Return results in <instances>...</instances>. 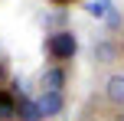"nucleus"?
<instances>
[{
  "label": "nucleus",
  "mask_w": 124,
  "mask_h": 121,
  "mask_svg": "<svg viewBox=\"0 0 124 121\" xmlns=\"http://www.w3.org/2000/svg\"><path fill=\"white\" fill-rule=\"evenodd\" d=\"M105 102L114 108H124V72H111L105 79Z\"/></svg>",
  "instance_id": "20e7f679"
},
{
  "label": "nucleus",
  "mask_w": 124,
  "mask_h": 121,
  "mask_svg": "<svg viewBox=\"0 0 124 121\" xmlns=\"http://www.w3.org/2000/svg\"><path fill=\"white\" fill-rule=\"evenodd\" d=\"M92 56H95V62H98V65H114V62H118V56H121V49H118L114 39H95Z\"/></svg>",
  "instance_id": "39448f33"
},
{
  "label": "nucleus",
  "mask_w": 124,
  "mask_h": 121,
  "mask_svg": "<svg viewBox=\"0 0 124 121\" xmlns=\"http://www.w3.org/2000/svg\"><path fill=\"white\" fill-rule=\"evenodd\" d=\"M36 105L43 111V118H59L65 111V92H39Z\"/></svg>",
  "instance_id": "7ed1b4c3"
},
{
  "label": "nucleus",
  "mask_w": 124,
  "mask_h": 121,
  "mask_svg": "<svg viewBox=\"0 0 124 121\" xmlns=\"http://www.w3.org/2000/svg\"><path fill=\"white\" fill-rule=\"evenodd\" d=\"M65 82H69L65 65H46L39 72V92H65Z\"/></svg>",
  "instance_id": "f03ea898"
},
{
  "label": "nucleus",
  "mask_w": 124,
  "mask_h": 121,
  "mask_svg": "<svg viewBox=\"0 0 124 121\" xmlns=\"http://www.w3.org/2000/svg\"><path fill=\"white\" fill-rule=\"evenodd\" d=\"M108 10H111L108 0H95V3H88V13H92V16H108Z\"/></svg>",
  "instance_id": "6e6552de"
},
{
  "label": "nucleus",
  "mask_w": 124,
  "mask_h": 121,
  "mask_svg": "<svg viewBox=\"0 0 124 121\" xmlns=\"http://www.w3.org/2000/svg\"><path fill=\"white\" fill-rule=\"evenodd\" d=\"M118 121H124V115H118Z\"/></svg>",
  "instance_id": "9b49d317"
},
{
  "label": "nucleus",
  "mask_w": 124,
  "mask_h": 121,
  "mask_svg": "<svg viewBox=\"0 0 124 121\" xmlns=\"http://www.w3.org/2000/svg\"><path fill=\"white\" fill-rule=\"evenodd\" d=\"M52 7H72V3H78V0H49Z\"/></svg>",
  "instance_id": "1a4fd4ad"
},
{
  "label": "nucleus",
  "mask_w": 124,
  "mask_h": 121,
  "mask_svg": "<svg viewBox=\"0 0 124 121\" xmlns=\"http://www.w3.org/2000/svg\"><path fill=\"white\" fill-rule=\"evenodd\" d=\"M43 49H46V56L52 59V65H65L69 59H75V52H78V36H75L72 30H52V33H46Z\"/></svg>",
  "instance_id": "f257e3e1"
},
{
  "label": "nucleus",
  "mask_w": 124,
  "mask_h": 121,
  "mask_svg": "<svg viewBox=\"0 0 124 121\" xmlns=\"http://www.w3.org/2000/svg\"><path fill=\"white\" fill-rule=\"evenodd\" d=\"M0 121H20V92L0 89Z\"/></svg>",
  "instance_id": "423d86ee"
},
{
  "label": "nucleus",
  "mask_w": 124,
  "mask_h": 121,
  "mask_svg": "<svg viewBox=\"0 0 124 121\" xmlns=\"http://www.w3.org/2000/svg\"><path fill=\"white\" fill-rule=\"evenodd\" d=\"M20 121H46L39 105H36V98L23 95V92H20Z\"/></svg>",
  "instance_id": "0eeeda50"
},
{
  "label": "nucleus",
  "mask_w": 124,
  "mask_h": 121,
  "mask_svg": "<svg viewBox=\"0 0 124 121\" xmlns=\"http://www.w3.org/2000/svg\"><path fill=\"white\" fill-rule=\"evenodd\" d=\"M7 82V65H3V59H0V85Z\"/></svg>",
  "instance_id": "9d476101"
}]
</instances>
